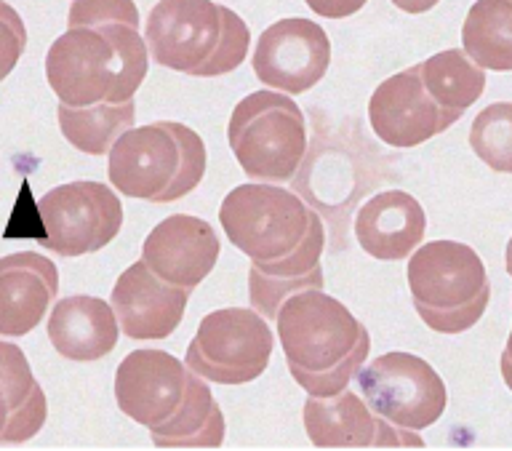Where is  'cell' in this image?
<instances>
[{"instance_id":"6da1fadb","label":"cell","mask_w":512,"mask_h":451,"mask_svg":"<svg viewBox=\"0 0 512 451\" xmlns=\"http://www.w3.org/2000/svg\"><path fill=\"white\" fill-rule=\"evenodd\" d=\"M219 222L232 246L251 259L248 297L264 318L275 321L280 302L296 289H323L326 233L299 193L270 182L238 185L222 201Z\"/></svg>"},{"instance_id":"7a4b0ae2","label":"cell","mask_w":512,"mask_h":451,"mask_svg":"<svg viewBox=\"0 0 512 451\" xmlns=\"http://www.w3.org/2000/svg\"><path fill=\"white\" fill-rule=\"evenodd\" d=\"M147 67L150 51L134 0H75L67 33L46 54V81L59 105H120L134 99Z\"/></svg>"},{"instance_id":"3957f363","label":"cell","mask_w":512,"mask_h":451,"mask_svg":"<svg viewBox=\"0 0 512 451\" xmlns=\"http://www.w3.org/2000/svg\"><path fill=\"white\" fill-rule=\"evenodd\" d=\"M118 409L158 449H219L224 414L200 374L166 350H134L115 371Z\"/></svg>"},{"instance_id":"277c9868","label":"cell","mask_w":512,"mask_h":451,"mask_svg":"<svg viewBox=\"0 0 512 451\" xmlns=\"http://www.w3.org/2000/svg\"><path fill=\"white\" fill-rule=\"evenodd\" d=\"M278 339L296 385L310 395L342 393L371 350L368 329L323 289H296L278 307Z\"/></svg>"},{"instance_id":"5b68a950","label":"cell","mask_w":512,"mask_h":451,"mask_svg":"<svg viewBox=\"0 0 512 451\" xmlns=\"http://www.w3.org/2000/svg\"><path fill=\"white\" fill-rule=\"evenodd\" d=\"M387 177L384 158L358 123H328L315 113L312 142L291 182L294 193L328 219L334 249L347 246V222L358 211L360 198Z\"/></svg>"},{"instance_id":"8992f818","label":"cell","mask_w":512,"mask_h":451,"mask_svg":"<svg viewBox=\"0 0 512 451\" xmlns=\"http://www.w3.org/2000/svg\"><path fill=\"white\" fill-rule=\"evenodd\" d=\"M155 65L195 78H219L243 65L251 30L214 0H158L144 25Z\"/></svg>"},{"instance_id":"52a82bcc","label":"cell","mask_w":512,"mask_h":451,"mask_svg":"<svg viewBox=\"0 0 512 451\" xmlns=\"http://www.w3.org/2000/svg\"><path fill=\"white\" fill-rule=\"evenodd\" d=\"M107 155L110 185L136 201H179L190 195L206 174L203 139L176 121L128 129Z\"/></svg>"},{"instance_id":"ba28073f","label":"cell","mask_w":512,"mask_h":451,"mask_svg":"<svg viewBox=\"0 0 512 451\" xmlns=\"http://www.w3.org/2000/svg\"><path fill=\"white\" fill-rule=\"evenodd\" d=\"M411 302L438 334H462L483 318L491 283L478 251L459 241H430L408 259Z\"/></svg>"},{"instance_id":"9c48e42d","label":"cell","mask_w":512,"mask_h":451,"mask_svg":"<svg viewBox=\"0 0 512 451\" xmlns=\"http://www.w3.org/2000/svg\"><path fill=\"white\" fill-rule=\"evenodd\" d=\"M232 155L254 182H291L307 153V123L294 99L264 89L240 99L227 123Z\"/></svg>"},{"instance_id":"30bf717a","label":"cell","mask_w":512,"mask_h":451,"mask_svg":"<svg viewBox=\"0 0 512 451\" xmlns=\"http://www.w3.org/2000/svg\"><path fill=\"white\" fill-rule=\"evenodd\" d=\"M275 337L254 307H222L200 321L184 363L214 385H248L270 363Z\"/></svg>"},{"instance_id":"8fae6325","label":"cell","mask_w":512,"mask_h":451,"mask_svg":"<svg viewBox=\"0 0 512 451\" xmlns=\"http://www.w3.org/2000/svg\"><path fill=\"white\" fill-rule=\"evenodd\" d=\"M363 401L403 430L435 425L448 406V390L430 363L411 353H384L358 371Z\"/></svg>"},{"instance_id":"7c38bea8","label":"cell","mask_w":512,"mask_h":451,"mask_svg":"<svg viewBox=\"0 0 512 451\" xmlns=\"http://www.w3.org/2000/svg\"><path fill=\"white\" fill-rule=\"evenodd\" d=\"M43 249L75 259L102 251L123 227V203L102 182H67L40 198Z\"/></svg>"},{"instance_id":"4fadbf2b","label":"cell","mask_w":512,"mask_h":451,"mask_svg":"<svg viewBox=\"0 0 512 451\" xmlns=\"http://www.w3.org/2000/svg\"><path fill=\"white\" fill-rule=\"evenodd\" d=\"M251 65L262 86L283 94H304L328 73L331 41L318 22L302 17L280 19L259 35Z\"/></svg>"},{"instance_id":"5bb4252c","label":"cell","mask_w":512,"mask_h":451,"mask_svg":"<svg viewBox=\"0 0 512 451\" xmlns=\"http://www.w3.org/2000/svg\"><path fill=\"white\" fill-rule=\"evenodd\" d=\"M368 123L384 145L411 150L454 126L419 78V67L390 75L368 99Z\"/></svg>"},{"instance_id":"9a60e30c","label":"cell","mask_w":512,"mask_h":451,"mask_svg":"<svg viewBox=\"0 0 512 451\" xmlns=\"http://www.w3.org/2000/svg\"><path fill=\"white\" fill-rule=\"evenodd\" d=\"M304 430L320 449H363V446H422L414 430H403L374 414L366 401L344 387L342 393L304 401Z\"/></svg>"},{"instance_id":"2e32d148","label":"cell","mask_w":512,"mask_h":451,"mask_svg":"<svg viewBox=\"0 0 512 451\" xmlns=\"http://www.w3.org/2000/svg\"><path fill=\"white\" fill-rule=\"evenodd\" d=\"M219 251V235L206 219L171 214L144 238L142 259L160 281L192 291L214 270Z\"/></svg>"},{"instance_id":"e0dca14e","label":"cell","mask_w":512,"mask_h":451,"mask_svg":"<svg viewBox=\"0 0 512 451\" xmlns=\"http://www.w3.org/2000/svg\"><path fill=\"white\" fill-rule=\"evenodd\" d=\"M190 289L160 281L144 259L123 270L112 289V310L120 331L136 342H160L171 337L187 310Z\"/></svg>"},{"instance_id":"ac0fdd59","label":"cell","mask_w":512,"mask_h":451,"mask_svg":"<svg viewBox=\"0 0 512 451\" xmlns=\"http://www.w3.org/2000/svg\"><path fill=\"white\" fill-rule=\"evenodd\" d=\"M59 294V270L35 251L0 257V337L38 329Z\"/></svg>"},{"instance_id":"d6986e66","label":"cell","mask_w":512,"mask_h":451,"mask_svg":"<svg viewBox=\"0 0 512 451\" xmlns=\"http://www.w3.org/2000/svg\"><path fill=\"white\" fill-rule=\"evenodd\" d=\"M355 241L368 257L398 262L414 254L427 233L422 203L403 190H382L355 211Z\"/></svg>"},{"instance_id":"ffe728a7","label":"cell","mask_w":512,"mask_h":451,"mask_svg":"<svg viewBox=\"0 0 512 451\" xmlns=\"http://www.w3.org/2000/svg\"><path fill=\"white\" fill-rule=\"evenodd\" d=\"M118 318L112 305L99 297H64L48 318V339L62 358L72 363L102 361L118 345Z\"/></svg>"},{"instance_id":"44dd1931","label":"cell","mask_w":512,"mask_h":451,"mask_svg":"<svg viewBox=\"0 0 512 451\" xmlns=\"http://www.w3.org/2000/svg\"><path fill=\"white\" fill-rule=\"evenodd\" d=\"M48 403L27 355L0 342V446L27 443L46 425Z\"/></svg>"},{"instance_id":"7402d4cb","label":"cell","mask_w":512,"mask_h":451,"mask_svg":"<svg viewBox=\"0 0 512 451\" xmlns=\"http://www.w3.org/2000/svg\"><path fill=\"white\" fill-rule=\"evenodd\" d=\"M419 78L430 97L438 102L440 110H446L454 121H459L467 107H472L486 89V73L483 67L472 62L464 49L440 51L427 62H419Z\"/></svg>"},{"instance_id":"603a6c76","label":"cell","mask_w":512,"mask_h":451,"mask_svg":"<svg viewBox=\"0 0 512 451\" xmlns=\"http://www.w3.org/2000/svg\"><path fill=\"white\" fill-rule=\"evenodd\" d=\"M464 54L483 70H512V0H475L462 27Z\"/></svg>"},{"instance_id":"cb8c5ba5","label":"cell","mask_w":512,"mask_h":451,"mask_svg":"<svg viewBox=\"0 0 512 451\" xmlns=\"http://www.w3.org/2000/svg\"><path fill=\"white\" fill-rule=\"evenodd\" d=\"M56 118H59L64 139L75 150L86 155H107L128 129H134L136 105L134 99L120 102V105H110V102L91 107L59 105Z\"/></svg>"},{"instance_id":"d4e9b609","label":"cell","mask_w":512,"mask_h":451,"mask_svg":"<svg viewBox=\"0 0 512 451\" xmlns=\"http://www.w3.org/2000/svg\"><path fill=\"white\" fill-rule=\"evenodd\" d=\"M470 147L491 171L512 174V102H494L475 115Z\"/></svg>"},{"instance_id":"484cf974","label":"cell","mask_w":512,"mask_h":451,"mask_svg":"<svg viewBox=\"0 0 512 451\" xmlns=\"http://www.w3.org/2000/svg\"><path fill=\"white\" fill-rule=\"evenodd\" d=\"M24 49H27V27L14 6L0 0V81L14 73Z\"/></svg>"},{"instance_id":"4316f807","label":"cell","mask_w":512,"mask_h":451,"mask_svg":"<svg viewBox=\"0 0 512 451\" xmlns=\"http://www.w3.org/2000/svg\"><path fill=\"white\" fill-rule=\"evenodd\" d=\"M304 3L323 19H347L358 14L368 0H304Z\"/></svg>"},{"instance_id":"83f0119b","label":"cell","mask_w":512,"mask_h":451,"mask_svg":"<svg viewBox=\"0 0 512 451\" xmlns=\"http://www.w3.org/2000/svg\"><path fill=\"white\" fill-rule=\"evenodd\" d=\"M440 0H392V6L406 14H427L438 6Z\"/></svg>"},{"instance_id":"f1b7e54d","label":"cell","mask_w":512,"mask_h":451,"mask_svg":"<svg viewBox=\"0 0 512 451\" xmlns=\"http://www.w3.org/2000/svg\"><path fill=\"white\" fill-rule=\"evenodd\" d=\"M499 366H502L504 385L512 390V329H510V337H507V347H504L502 358H499Z\"/></svg>"},{"instance_id":"f546056e","label":"cell","mask_w":512,"mask_h":451,"mask_svg":"<svg viewBox=\"0 0 512 451\" xmlns=\"http://www.w3.org/2000/svg\"><path fill=\"white\" fill-rule=\"evenodd\" d=\"M504 265H507V273L512 278V238L507 241V251H504Z\"/></svg>"}]
</instances>
